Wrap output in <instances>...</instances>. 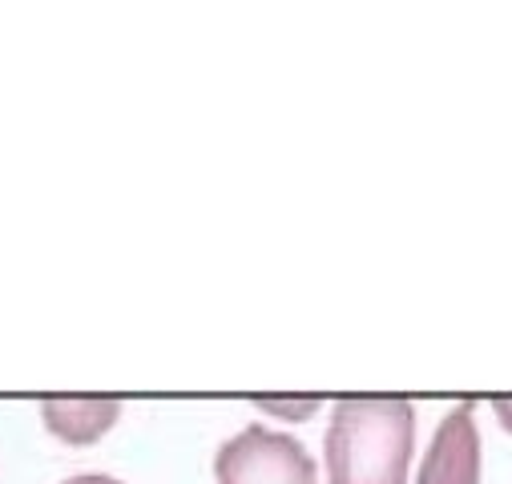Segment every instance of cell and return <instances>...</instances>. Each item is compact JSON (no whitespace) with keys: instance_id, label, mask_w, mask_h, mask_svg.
<instances>
[{"instance_id":"obj_4","label":"cell","mask_w":512,"mask_h":484,"mask_svg":"<svg viewBox=\"0 0 512 484\" xmlns=\"http://www.w3.org/2000/svg\"><path fill=\"white\" fill-rule=\"evenodd\" d=\"M41 416H45L49 432L61 436L65 444H93L121 416V400H113V396H53L41 404Z\"/></svg>"},{"instance_id":"obj_3","label":"cell","mask_w":512,"mask_h":484,"mask_svg":"<svg viewBox=\"0 0 512 484\" xmlns=\"http://www.w3.org/2000/svg\"><path fill=\"white\" fill-rule=\"evenodd\" d=\"M420 484H480V436L472 404H460L440 420L420 464Z\"/></svg>"},{"instance_id":"obj_5","label":"cell","mask_w":512,"mask_h":484,"mask_svg":"<svg viewBox=\"0 0 512 484\" xmlns=\"http://www.w3.org/2000/svg\"><path fill=\"white\" fill-rule=\"evenodd\" d=\"M254 404H259L263 412H271V416H283V420H307L319 408L315 396H307V400H254Z\"/></svg>"},{"instance_id":"obj_6","label":"cell","mask_w":512,"mask_h":484,"mask_svg":"<svg viewBox=\"0 0 512 484\" xmlns=\"http://www.w3.org/2000/svg\"><path fill=\"white\" fill-rule=\"evenodd\" d=\"M65 484H121V480H113V476H105V472H81V476H73V480H65Z\"/></svg>"},{"instance_id":"obj_7","label":"cell","mask_w":512,"mask_h":484,"mask_svg":"<svg viewBox=\"0 0 512 484\" xmlns=\"http://www.w3.org/2000/svg\"><path fill=\"white\" fill-rule=\"evenodd\" d=\"M492 408H496V416H500V424H504V428L512 432V396H500V400H496Z\"/></svg>"},{"instance_id":"obj_1","label":"cell","mask_w":512,"mask_h":484,"mask_svg":"<svg viewBox=\"0 0 512 484\" xmlns=\"http://www.w3.org/2000/svg\"><path fill=\"white\" fill-rule=\"evenodd\" d=\"M416 444V412L396 396L339 400L327 428L331 484H408Z\"/></svg>"},{"instance_id":"obj_2","label":"cell","mask_w":512,"mask_h":484,"mask_svg":"<svg viewBox=\"0 0 512 484\" xmlns=\"http://www.w3.org/2000/svg\"><path fill=\"white\" fill-rule=\"evenodd\" d=\"M214 476L218 484H319L307 448L295 436L271 432L263 424L242 428L218 448Z\"/></svg>"}]
</instances>
